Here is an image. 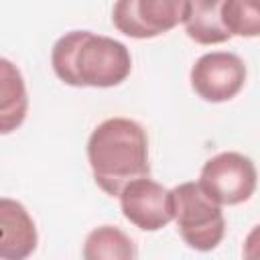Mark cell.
Listing matches in <instances>:
<instances>
[{"label":"cell","mask_w":260,"mask_h":260,"mask_svg":"<svg viewBox=\"0 0 260 260\" xmlns=\"http://www.w3.org/2000/svg\"><path fill=\"white\" fill-rule=\"evenodd\" d=\"M118 199L124 217L138 230L156 232L173 221L171 189L148 177L130 181L120 191Z\"/></svg>","instance_id":"7"},{"label":"cell","mask_w":260,"mask_h":260,"mask_svg":"<svg viewBox=\"0 0 260 260\" xmlns=\"http://www.w3.org/2000/svg\"><path fill=\"white\" fill-rule=\"evenodd\" d=\"M39 234L26 207L0 197V260H24L37 250Z\"/></svg>","instance_id":"8"},{"label":"cell","mask_w":260,"mask_h":260,"mask_svg":"<svg viewBox=\"0 0 260 260\" xmlns=\"http://www.w3.org/2000/svg\"><path fill=\"white\" fill-rule=\"evenodd\" d=\"M136 246L120 228L100 225L91 230L83 244L85 260H132L136 258Z\"/></svg>","instance_id":"11"},{"label":"cell","mask_w":260,"mask_h":260,"mask_svg":"<svg viewBox=\"0 0 260 260\" xmlns=\"http://www.w3.org/2000/svg\"><path fill=\"white\" fill-rule=\"evenodd\" d=\"M258 173L252 158L228 150L211 156L199 175V185L219 205H238L248 201L256 191Z\"/></svg>","instance_id":"4"},{"label":"cell","mask_w":260,"mask_h":260,"mask_svg":"<svg viewBox=\"0 0 260 260\" xmlns=\"http://www.w3.org/2000/svg\"><path fill=\"white\" fill-rule=\"evenodd\" d=\"M28 93L20 69L0 57V134L14 132L26 118Z\"/></svg>","instance_id":"9"},{"label":"cell","mask_w":260,"mask_h":260,"mask_svg":"<svg viewBox=\"0 0 260 260\" xmlns=\"http://www.w3.org/2000/svg\"><path fill=\"white\" fill-rule=\"evenodd\" d=\"M87 160L95 185L110 197H118L130 181L150 175L144 128L130 118L104 120L87 140Z\"/></svg>","instance_id":"2"},{"label":"cell","mask_w":260,"mask_h":260,"mask_svg":"<svg viewBox=\"0 0 260 260\" xmlns=\"http://www.w3.org/2000/svg\"><path fill=\"white\" fill-rule=\"evenodd\" d=\"M183 24L197 45H219L232 39L221 22V0H189Z\"/></svg>","instance_id":"10"},{"label":"cell","mask_w":260,"mask_h":260,"mask_svg":"<svg viewBox=\"0 0 260 260\" xmlns=\"http://www.w3.org/2000/svg\"><path fill=\"white\" fill-rule=\"evenodd\" d=\"M171 201L173 219L183 242L199 252L217 248L225 234L221 205L195 181H187L171 189Z\"/></svg>","instance_id":"3"},{"label":"cell","mask_w":260,"mask_h":260,"mask_svg":"<svg viewBox=\"0 0 260 260\" xmlns=\"http://www.w3.org/2000/svg\"><path fill=\"white\" fill-rule=\"evenodd\" d=\"M55 75L73 87H114L132 71V57L124 43L91 30L65 32L51 51Z\"/></svg>","instance_id":"1"},{"label":"cell","mask_w":260,"mask_h":260,"mask_svg":"<svg viewBox=\"0 0 260 260\" xmlns=\"http://www.w3.org/2000/svg\"><path fill=\"white\" fill-rule=\"evenodd\" d=\"M189 0H116L114 26L132 39H154L183 22Z\"/></svg>","instance_id":"5"},{"label":"cell","mask_w":260,"mask_h":260,"mask_svg":"<svg viewBox=\"0 0 260 260\" xmlns=\"http://www.w3.org/2000/svg\"><path fill=\"white\" fill-rule=\"evenodd\" d=\"M221 22L232 37H258L260 0H221Z\"/></svg>","instance_id":"12"},{"label":"cell","mask_w":260,"mask_h":260,"mask_svg":"<svg viewBox=\"0 0 260 260\" xmlns=\"http://www.w3.org/2000/svg\"><path fill=\"white\" fill-rule=\"evenodd\" d=\"M189 79L201 100L219 104L240 93L246 83V65L236 53L211 51L193 63Z\"/></svg>","instance_id":"6"}]
</instances>
